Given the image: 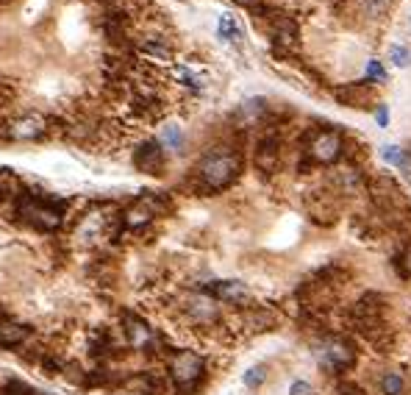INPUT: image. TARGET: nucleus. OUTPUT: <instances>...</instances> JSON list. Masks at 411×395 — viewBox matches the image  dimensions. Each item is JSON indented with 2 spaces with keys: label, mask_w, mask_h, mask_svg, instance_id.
Listing matches in <instances>:
<instances>
[{
  "label": "nucleus",
  "mask_w": 411,
  "mask_h": 395,
  "mask_svg": "<svg viewBox=\"0 0 411 395\" xmlns=\"http://www.w3.org/2000/svg\"><path fill=\"white\" fill-rule=\"evenodd\" d=\"M242 173V156L237 150L228 148H217L209 150L194 167V178H197V189L203 192H223L228 189Z\"/></svg>",
  "instance_id": "obj_1"
},
{
  "label": "nucleus",
  "mask_w": 411,
  "mask_h": 395,
  "mask_svg": "<svg viewBox=\"0 0 411 395\" xmlns=\"http://www.w3.org/2000/svg\"><path fill=\"white\" fill-rule=\"evenodd\" d=\"M167 373L175 384V395H194L206 376V359L192 348L172 351L167 359Z\"/></svg>",
  "instance_id": "obj_2"
},
{
  "label": "nucleus",
  "mask_w": 411,
  "mask_h": 395,
  "mask_svg": "<svg viewBox=\"0 0 411 395\" xmlns=\"http://www.w3.org/2000/svg\"><path fill=\"white\" fill-rule=\"evenodd\" d=\"M62 201H45L39 195H31V192H23L17 198V215L26 226L37 229V231H59L62 223H64V212H62Z\"/></svg>",
  "instance_id": "obj_3"
},
{
  "label": "nucleus",
  "mask_w": 411,
  "mask_h": 395,
  "mask_svg": "<svg viewBox=\"0 0 411 395\" xmlns=\"http://www.w3.org/2000/svg\"><path fill=\"white\" fill-rule=\"evenodd\" d=\"M161 212H170V201H167V198H164V195L145 192L142 198H136L131 207L122 209L120 226H122L125 231H139V229H145L147 223H153V218L161 215Z\"/></svg>",
  "instance_id": "obj_4"
},
{
  "label": "nucleus",
  "mask_w": 411,
  "mask_h": 395,
  "mask_svg": "<svg viewBox=\"0 0 411 395\" xmlns=\"http://www.w3.org/2000/svg\"><path fill=\"white\" fill-rule=\"evenodd\" d=\"M342 153H345V137H342L336 128H322V131H317V134L309 139V145H306V159H309L311 164H322V167L339 161Z\"/></svg>",
  "instance_id": "obj_5"
},
{
  "label": "nucleus",
  "mask_w": 411,
  "mask_h": 395,
  "mask_svg": "<svg viewBox=\"0 0 411 395\" xmlns=\"http://www.w3.org/2000/svg\"><path fill=\"white\" fill-rule=\"evenodd\" d=\"M314 353H317V362L322 365V370H328V373L347 370V367H353V362H356V348H353V342L345 340V337H325V340L314 348Z\"/></svg>",
  "instance_id": "obj_6"
},
{
  "label": "nucleus",
  "mask_w": 411,
  "mask_h": 395,
  "mask_svg": "<svg viewBox=\"0 0 411 395\" xmlns=\"http://www.w3.org/2000/svg\"><path fill=\"white\" fill-rule=\"evenodd\" d=\"M122 331L128 337V345L134 351H142V353H153L158 351V331L145 323L139 315L134 312H122Z\"/></svg>",
  "instance_id": "obj_7"
},
{
  "label": "nucleus",
  "mask_w": 411,
  "mask_h": 395,
  "mask_svg": "<svg viewBox=\"0 0 411 395\" xmlns=\"http://www.w3.org/2000/svg\"><path fill=\"white\" fill-rule=\"evenodd\" d=\"M48 134V117L37 114V112H28V114H20L15 117L9 125H6V139L12 142H34V139H42Z\"/></svg>",
  "instance_id": "obj_8"
},
{
  "label": "nucleus",
  "mask_w": 411,
  "mask_h": 395,
  "mask_svg": "<svg viewBox=\"0 0 411 395\" xmlns=\"http://www.w3.org/2000/svg\"><path fill=\"white\" fill-rule=\"evenodd\" d=\"M134 164L136 170L147 173V175H161L164 173V164H167V156H164V148L158 142H145L134 150Z\"/></svg>",
  "instance_id": "obj_9"
},
{
  "label": "nucleus",
  "mask_w": 411,
  "mask_h": 395,
  "mask_svg": "<svg viewBox=\"0 0 411 395\" xmlns=\"http://www.w3.org/2000/svg\"><path fill=\"white\" fill-rule=\"evenodd\" d=\"M206 295L214 298V301H223V304H234V306H242V304L250 301V290L242 281H234V279L209 284L206 287Z\"/></svg>",
  "instance_id": "obj_10"
},
{
  "label": "nucleus",
  "mask_w": 411,
  "mask_h": 395,
  "mask_svg": "<svg viewBox=\"0 0 411 395\" xmlns=\"http://www.w3.org/2000/svg\"><path fill=\"white\" fill-rule=\"evenodd\" d=\"M334 95H336V100H339L342 106H350V109H367V106L375 100V89H372V84H367V81L336 87Z\"/></svg>",
  "instance_id": "obj_11"
},
{
  "label": "nucleus",
  "mask_w": 411,
  "mask_h": 395,
  "mask_svg": "<svg viewBox=\"0 0 411 395\" xmlns=\"http://www.w3.org/2000/svg\"><path fill=\"white\" fill-rule=\"evenodd\" d=\"M183 309H186V315L194 320V323H214L217 320V304H214V298H209V295H189L186 301H183Z\"/></svg>",
  "instance_id": "obj_12"
},
{
  "label": "nucleus",
  "mask_w": 411,
  "mask_h": 395,
  "mask_svg": "<svg viewBox=\"0 0 411 395\" xmlns=\"http://www.w3.org/2000/svg\"><path fill=\"white\" fill-rule=\"evenodd\" d=\"M28 337H31V326H23L15 320H0V348L23 345Z\"/></svg>",
  "instance_id": "obj_13"
},
{
  "label": "nucleus",
  "mask_w": 411,
  "mask_h": 395,
  "mask_svg": "<svg viewBox=\"0 0 411 395\" xmlns=\"http://www.w3.org/2000/svg\"><path fill=\"white\" fill-rule=\"evenodd\" d=\"M256 167L259 170H275L278 167V139L275 137H264L256 148Z\"/></svg>",
  "instance_id": "obj_14"
},
{
  "label": "nucleus",
  "mask_w": 411,
  "mask_h": 395,
  "mask_svg": "<svg viewBox=\"0 0 411 395\" xmlns=\"http://www.w3.org/2000/svg\"><path fill=\"white\" fill-rule=\"evenodd\" d=\"M23 195V181L12 167H0V201H9V198H20Z\"/></svg>",
  "instance_id": "obj_15"
},
{
  "label": "nucleus",
  "mask_w": 411,
  "mask_h": 395,
  "mask_svg": "<svg viewBox=\"0 0 411 395\" xmlns=\"http://www.w3.org/2000/svg\"><path fill=\"white\" fill-rule=\"evenodd\" d=\"M220 37H223L226 42H239V40H242V28H239V23H237L231 15H223V17H220Z\"/></svg>",
  "instance_id": "obj_16"
},
{
  "label": "nucleus",
  "mask_w": 411,
  "mask_h": 395,
  "mask_svg": "<svg viewBox=\"0 0 411 395\" xmlns=\"http://www.w3.org/2000/svg\"><path fill=\"white\" fill-rule=\"evenodd\" d=\"M139 48H142V53H147V56H153V59H158V62H170V59H172V51H170L167 45H161L158 40H147V42H142Z\"/></svg>",
  "instance_id": "obj_17"
},
{
  "label": "nucleus",
  "mask_w": 411,
  "mask_h": 395,
  "mask_svg": "<svg viewBox=\"0 0 411 395\" xmlns=\"http://www.w3.org/2000/svg\"><path fill=\"white\" fill-rule=\"evenodd\" d=\"M242 381H245L248 389H259V387L267 381V367H264V365H253L250 370H245Z\"/></svg>",
  "instance_id": "obj_18"
},
{
  "label": "nucleus",
  "mask_w": 411,
  "mask_h": 395,
  "mask_svg": "<svg viewBox=\"0 0 411 395\" xmlns=\"http://www.w3.org/2000/svg\"><path fill=\"white\" fill-rule=\"evenodd\" d=\"M403 378H400V373H383V378H381V392L383 395H403Z\"/></svg>",
  "instance_id": "obj_19"
},
{
  "label": "nucleus",
  "mask_w": 411,
  "mask_h": 395,
  "mask_svg": "<svg viewBox=\"0 0 411 395\" xmlns=\"http://www.w3.org/2000/svg\"><path fill=\"white\" fill-rule=\"evenodd\" d=\"M161 148L167 145V148H172V150H181V145H183V134H181V128L178 125H167L164 131H161V142H158Z\"/></svg>",
  "instance_id": "obj_20"
},
{
  "label": "nucleus",
  "mask_w": 411,
  "mask_h": 395,
  "mask_svg": "<svg viewBox=\"0 0 411 395\" xmlns=\"http://www.w3.org/2000/svg\"><path fill=\"white\" fill-rule=\"evenodd\" d=\"M262 112H264V100H262V98H256V100H245L242 109H239V114L245 117V123H256V120L262 117Z\"/></svg>",
  "instance_id": "obj_21"
},
{
  "label": "nucleus",
  "mask_w": 411,
  "mask_h": 395,
  "mask_svg": "<svg viewBox=\"0 0 411 395\" xmlns=\"http://www.w3.org/2000/svg\"><path fill=\"white\" fill-rule=\"evenodd\" d=\"M389 59L394 67H411V51L403 45H392L389 48Z\"/></svg>",
  "instance_id": "obj_22"
},
{
  "label": "nucleus",
  "mask_w": 411,
  "mask_h": 395,
  "mask_svg": "<svg viewBox=\"0 0 411 395\" xmlns=\"http://www.w3.org/2000/svg\"><path fill=\"white\" fill-rule=\"evenodd\" d=\"M381 156H383V161H389V164H394V167H405V153H403L397 145H383Z\"/></svg>",
  "instance_id": "obj_23"
},
{
  "label": "nucleus",
  "mask_w": 411,
  "mask_h": 395,
  "mask_svg": "<svg viewBox=\"0 0 411 395\" xmlns=\"http://www.w3.org/2000/svg\"><path fill=\"white\" fill-rule=\"evenodd\" d=\"M394 265H397V270H400L403 279H411V245H405V251L394 259Z\"/></svg>",
  "instance_id": "obj_24"
},
{
  "label": "nucleus",
  "mask_w": 411,
  "mask_h": 395,
  "mask_svg": "<svg viewBox=\"0 0 411 395\" xmlns=\"http://www.w3.org/2000/svg\"><path fill=\"white\" fill-rule=\"evenodd\" d=\"M367 81H372V84L386 81V73H383V67H381V62H378V59L367 62Z\"/></svg>",
  "instance_id": "obj_25"
},
{
  "label": "nucleus",
  "mask_w": 411,
  "mask_h": 395,
  "mask_svg": "<svg viewBox=\"0 0 411 395\" xmlns=\"http://www.w3.org/2000/svg\"><path fill=\"white\" fill-rule=\"evenodd\" d=\"M3 395H39V392H34L31 387H26V384H20V381H12V384L3 389Z\"/></svg>",
  "instance_id": "obj_26"
},
{
  "label": "nucleus",
  "mask_w": 411,
  "mask_h": 395,
  "mask_svg": "<svg viewBox=\"0 0 411 395\" xmlns=\"http://www.w3.org/2000/svg\"><path fill=\"white\" fill-rule=\"evenodd\" d=\"M289 395H317V392H314V387L309 381H292Z\"/></svg>",
  "instance_id": "obj_27"
},
{
  "label": "nucleus",
  "mask_w": 411,
  "mask_h": 395,
  "mask_svg": "<svg viewBox=\"0 0 411 395\" xmlns=\"http://www.w3.org/2000/svg\"><path fill=\"white\" fill-rule=\"evenodd\" d=\"M15 98V89L9 87V84H0V109L3 106H9V100Z\"/></svg>",
  "instance_id": "obj_28"
},
{
  "label": "nucleus",
  "mask_w": 411,
  "mask_h": 395,
  "mask_svg": "<svg viewBox=\"0 0 411 395\" xmlns=\"http://www.w3.org/2000/svg\"><path fill=\"white\" fill-rule=\"evenodd\" d=\"M375 120H378V125H381V128H386V125H389V109H386V106H378Z\"/></svg>",
  "instance_id": "obj_29"
},
{
  "label": "nucleus",
  "mask_w": 411,
  "mask_h": 395,
  "mask_svg": "<svg viewBox=\"0 0 411 395\" xmlns=\"http://www.w3.org/2000/svg\"><path fill=\"white\" fill-rule=\"evenodd\" d=\"M403 178H405V184L411 186V170H408V167H403Z\"/></svg>",
  "instance_id": "obj_30"
},
{
  "label": "nucleus",
  "mask_w": 411,
  "mask_h": 395,
  "mask_svg": "<svg viewBox=\"0 0 411 395\" xmlns=\"http://www.w3.org/2000/svg\"><path fill=\"white\" fill-rule=\"evenodd\" d=\"M237 3H242V6H253V3H259V0H237Z\"/></svg>",
  "instance_id": "obj_31"
}]
</instances>
